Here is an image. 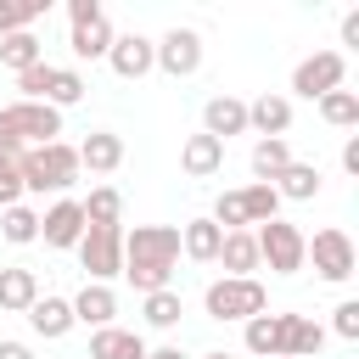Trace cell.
I'll return each instance as SVG.
<instances>
[{"label":"cell","instance_id":"cell-32","mask_svg":"<svg viewBox=\"0 0 359 359\" xmlns=\"http://www.w3.org/2000/svg\"><path fill=\"white\" fill-rule=\"evenodd\" d=\"M79 208H84V224H123V196L112 185H95L90 202H79Z\"/></svg>","mask_w":359,"mask_h":359},{"label":"cell","instance_id":"cell-3","mask_svg":"<svg viewBox=\"0 0 359 359\" xmlns=\"http://www.w3.org/2000/svg\"><path fill=\"white\" fill-rule=\"evenodd\" d=\"M17 168H22V191H67L79 180V151L67 140L28 146V151H17Z\"/></svg>","mask_w":359,"mask_h":359},{"label":"cell","instance_id":"cell-23","mask_svg":"<svg viewBox=\"0 0 359 359\" xmlns=\"http://www.w3.org/2000/svg\"><path fill=\"white\" fill-rule=\"evenodd\" d=\"M90 359H146V342H140V331L107 325V331L90 337Z\"/></svg>","mask_w":359,"mask_h":359},{"label":"cell","instance_id":"cell-11","mask_svg":"<svg viewBox=\"0 0 359 359\" xmlns=\"http://www.w3.org/2000/svg\"><path fill=\"white\" fill-rule=\"evenodd\" d=\"M107 62H112L118 79H146L157 67V39H146V34H112Z\"/></svg>","mask_w":359,"mask_h":359},{"label":"cell","instance_id":"cell-18","mask_svg":"<svg viewBox=\"0 0 359 359\" xmlns=\"http://www.w3.org/2000/svg\"><path fill=\"white\" fill-rule=\"evenodd\" d=\"M28 325H34L45 342H56V337H67V331H73V303H67V297H56V292H39V297H34V309H28Z\"/></svg>","mask_w":359,"mask_h":359},{"label":"cell","instance_id":"cell-37","mask_svg":"<svg viewBox=\"0 0 359 359\" xmlns=\"http://www.w3.org/2000/svg\"><path fill=\"white\" fill-rule=\"evenodd\" d=\"M331 331L342 337V342H359V303L348 297V303H337V314H331Z\"/></svg>","mask_w":359,"mask_h":359},{"label":"cell","instance_id":"cell-6","mask_svg":"<svg viewBox=\"0 0 359 359\" xmlns=\"http://www.w3.org/2000/svg\"><path fill=\"white\" fill-rule=\"evenodd\" d=\"M79 264L95 286L118 280L123 275V224H84L79 236Z\"/></svg>","mask_w":359,"mask_h":359},{"label":"cell","instance_id":"cell-8","mask_svg":"<svg viewBox=\"0 0 359 359\" xmlns=\"http://www.w3.org/2000/svg\"><path fill=\"white\" fill-rule=\"evenodd\" d=\"M303 258H314V275L320 280H331V286H342L353 269H359V252H353V236L348 230H314V241L303 247Z\"/></svg>","mask_w":359,"mask_h":359},{"label":"cell","instance_id":"cell-13","mask_svg":"<svg viewBox=\"0 0 359 359\" xmlns=\"http://www.w3.org/2000/svg\"><path fill=\"white\" fill-rule=\"evenodd\" d=\"M247 129H258V140H286V129H292V101L264 90L258 101H247Z\"/></svg>","mask_w":359,"mask_h":359},{"label":"cell","instance_id":"cell-19","mask_svg":"<svg viewBox=\"0 0 359 359\" xmlns=\"http://www.w3.org/2000/svg\"><path fill=\"white\" fill-rule=\"evenodd\" d=\"M34 297H39V275L22 264H6L0 269V314H28Z\"/></svg>","mask_w":359,"mask_h":359},{"label":"cell","instance_id":"cell-33","mask_svg":"<svg viewBox=\"0 0 359 359\" xmlns=\"http://www.w3.org/2000/svg\"><path fill=\"white\" fill-rule=\"evenodd\" d=\"M73 101H84V73H73V67H50V90H45V107H73Z\"/></svg>","mask_w":359,"mask_h":359},{"label":"cell","instance_id":"cell-39","mask_svg":"<svg viewBox=\"0 0 359 359\" xmlns=\"http://www.w3.org/2000/svg\"><path fill=\"white\" fill-rule=\"evenodd\" d=\"M342 168L359 174V135H348V146H342Z\"/></svg>","mask_w":359,"mask_h":359},{"label":"cell","instance_id":"cell-26","mask_svg":"<svg viewBox=\"0 0 359 359\" xmlns=\"http://www.w3.org/2000/svg\"><path fill=\"white\" fill-rule=\"evenodd\" d=\"M67 45H73V56H79V62H101V56L112 50V22H107V17L79 22V28L67 34Z\"/></svg>","mask_w":359,"mask_h":359},{"label":"cell","instance_id":"cell-38","mask_svg":"<svg viewBox=\"0 0 359 359\" xmlns=\"http://www.w3.org/2000/svg\"><path fill=\"white\" fill-rule=\"evenodd\" d=\"M67 17H73V28H79V22H95V17H107V11H101V0H67Z\"/></svg>","mask_w":359,"mask_h":359},{"label":"cell","instance_id":"cell-7","mask_svg":"<svg viewBox=\"0 0 359 359\" xmlns=\"http://www.w3.org/2000/svg\"><path fill=\"white\" fill-rule=\"evenodd\" d=\"M252 241H258V264H269L275 275H297L309 258H303V247H309V236L297 230V224H286V219H269V224H258L252 230Z\"/></svg>","mask_w":359,"mask_h":359},{"label":"cell","instance_id":"cell-2","mask_svg":"<svg viewBox=\"0 0 359 359\" xmlns=\"http://www.w3.org/2000/svg\"><path fill=\"white\" fill-rule=\"evenodd\" d=\"M62 135V112L45 101H11L0 107V151H28V146H50Z\"/></svg>","mask_w":359,"mask_h":359},{"label":"cell","instance_id":"cell-4","mask_svg":"<svg viewBox=\"0 0 359 359\" xmlns=\"http://www.w3.org/2000/svg\"><path fill=\"white\" fill-rule=\"evenodd\" d=\"M202 309H208V320H252V314H269V292H264V280L258 275H224V280H213L208 292H202Z\"/></svg>","mask_w":359,"mask_h":359},{"label":"cell","instance_id":"cell-10","mask_svg":"<svg viewBox=\"0 0 359 359\" xmlns=\"http://www.w3.org/2000/svg\"><path fill=\"white\" fill-rule=\"evenodd\" d=\"M157 67H163L168 79H191V73L202 67V34H196V28H168V34L157 39Z\"/></svg>","mask_w":359,"mask_h":359},{"label":"cell","instance_id":"cell-16","mask_svg":"<svg viewBox=\"0 0 359 359\" xmlns=\"http://www.w3.org/2000/svg\"><path fill=\"white\" fill-rule=\"evenodd\" d=\"M202 135H213V140L247 135V101H236V95H213V101L202 107Z\"/></svg>","mask_w":359,"mask_h":359},{"label":"cell","instance_id":"cell-29","mask_svg":"<svg viewBox=\"0 0 359 359\" xmlns=\"http://www.w3.org/2000/svg\"><path fill=\"white\" fill-rule=\"evenodd\" d=\"M286 163H292V146H286V140H258V146H252V174H258V185H275Z\"/></svg>","mask_w":359,"mask_h":359},{"label":"cell","instance_id":"cell-25","mask_svg":"<svg viewBox=\"0 0 359 359\" xmlns=\"http://www.w3.org/2000/svg\"><path fill=\"white\" fill-rule=\"evenodd\" d=\"M280 325H286V314H252L247 331H241L247 353H258V359H280Z\"/></svg>","mask_w":359,"mask_h":359},{"label":"cell","instance_id":"cell-41","mask_svg":"<svg viewBox=\"0 0 359 359\" xmlns=\"http://www.w3.org/2000/svg\"><path fill=\"white\" fill-rule=\"evenodd\" d=\"M0 359H34L28 342H0Z\"/></svg>","mask_w":359,"mask_h":359},{"label":"cell","instance_id":"cell-12","mask_svg":"<svg viewBox=\"0 0 359 359\" xmlns=\"http://www.w3.org/2000/svg\"><path fill=\"white\" fill-rule=\"evenodd\" d=\"M79 236H84V208L73 196H62L39 213V241L45 247H79Z\"/></svg>","mask_w":359,"mask_h":359},{"label":"cell","instance_id":"cell-36","mask_svg":"<svg viewBox=\"0 0 359 359\" xmlns=\"http://www.w3.org/2000/svg\"><path fill=\"white\" fill-rule=\"evenodd\" d=\"M17 90H22V101H45V90H50V62H39V67L17 73Z\"/></svg>","mask_w":359,"mask_h":359},{"label":"cell","instance_id":"cell-17","mask_svg":"<svg viewBox=\"0 0 359 359\" xmlns=\"http://www.w3.org/2000/svg\"><path fill=\"white\" fill-rule=\"evenodd\" d=\"M73 151H79V168H90V174H112V168L123 163V140H118L112 129H90Z\"/></svg>","mask_w":359,"mask_h":359},{"label":"cell","instance_id":"cell-31","mask_svg":"<svg viewBox=\"0 0 359 359\" xmlns=\"http://www.w3.org/2000/svg\"><path fill=\"white\" fill-rule=\"evenodd\" d=\"M320 118H325L331 129H359V95H353V90L320 95Z\"/></svg>","mask_w":359,"mask_h":359},{"label":"cell","instance_id":"cell-21","mask_svg":"<svg viewBox=\"0 0 359 359\" xmlns=\"http://www.w3.org/2000/svg\"><path fill=\"white\" fill-rule=\"evenodd\" d=\"M213 264H224V275H236V280L252 275V269H258V241H252V230H224Z\"/></svg>","mask_w":359,"mask_h":359},{"label":"cell","instance_id":"cell-20","mask_svg":"<svg viewBox=\"0 0 359 359\" xmlns=\"http://www.w3.org/2000/svg\"><path fill=\"white\" fill-rule=\"evenodd\" d=\"M180 168H185L191 180H213V174L224 168V140H213V135H191V140L180 146Z\"/></svg>","mask_w":359,"mask_h":359},{"label":"cell","instance_id":"cell-1","mask_svg":"<svg viewBox=\"0 0 359 359\" xmlns=\"http://www.w3.org/2000/svg\"><path fill=\"white\" fill-rule=\"evenodd\" d=\"M174 264H180V230L174 224H135V230H123V280L140 297L163 292L174 280Z\"/></svg>","mask_w":359,"mask_h":359},{"label":"cell","instance_id":"cell-40","mask_svg":"<svg viewBox=\"0 0 359 359\" xmlns=\"http://www.w3.org/2000/svg\"><path fill=\"white\" fill-rule=\"evenodd\" d=\"M342 45H359V11L342 17Z\"/></svg>","mask_w":359,"mask_h":359},{"label":"cell","instance_id":"cell-27","mask_svg":"<svg viewBox=\"0 0 359 359\" xmlns=\"http://www.w3.org/2000/svg\"><path fill=\"white\" fill-rule=\"evenodd\" d=\"M0 62L11 67V73H28V67H39L45 62V45L22 28V34H11V39H0Z\"/></svg>","mask_w":359,"mask_h":359},{"label":"cell","instance_id":"cell-42","mask_svg":"<svg viewBox=\"0 0 359 359\" xmlns=\"http://www.w3.org/2000/svg\"><path fill=\"white\" fill-rule=\"evenodd\" d=\"M146 359H185V348H174V342H163V348H146Z\"/></svg>","mask_w":359,"mask_h":359},{"label":"cell","instance_id":"cell-15","mask_svg":"<svg viewBox=\"0 0 359 359\" xmlns=\"http://www.w3.org/2000/svg\"><path fill=\"white\" fill-rule=\"evenodd\" d=\"M325 348V325L309 320V314H286L280 325V359H320Z\"/></svg>","mask_w":359,"mask_h":359},{"label":"cell","instance_id":"cell-24","mask_svg":"<svg viewBox=\"0 0 359 359\" xmlns=\"http://www.w3.org/2000/svg\"><path fill=\"white\" fill-rule=\"evenodd\" d=\"M275 196H286V202H314V196H320V168L292 157V163L280 168V180H275Z\"/></svg>","mask_w":359,"mask_h":359},{"label":"cell","instance_id":"cell-22","mask_svg":"<svg viewBox=\"0 0 359 359\" xmlns=\"http://www.w3.org/2000/svg\"><path fill=\"white\" fill-rule=\"evenodd\" d=\"M219 241H224V230H219L213 219H191V224H180V252L196 258V264H213V258H219Z\"/></svg>","mask_w":359,"mask_h":359},{"label":"cell","instance_id":"cell-35","mask_svg":"<svg viewBox=\"0 0 359 359\" xmlns=\"http://www.w3.org/2000/svg\"><path fill=\"white\" fill-rule=\"evenodd\" d=\"M22 202V168H17V151H0V208H17Z\"/></svg>","mask_w":359,"mask_h":359},{"label":"cell","instance_id":"cell-9","mask_svg":"<svg viewBox=\"0 0 359 359\" xmlns=\"http://www.w3.org/2000/svg\"><path fill=\"white\" fill-rule=\"evenodd\" d=\"M342 73H348V56H342V50H314V56H303V62L292 67V95L320 101V95L342 90Z\"/></svg>","mask_w":359,"mask_h":359},{"label":"cell","instance_id":"cell-14","mask_svg":"<svg viewBox=\"0 0 359 359\" xmlns=\"http://www.w3.org/2000/svg\"><path fill=\"white\" fill-rule=\"evenodd\" d=\"M67 303H73V325H90V331H107L112 314H118V292L112 286H95V280H84V292L67 297Z\"/></svg>","mask_w":359,"mask_h":359},{"label":"cell","instance_id":"cell-5","mask_svg":"<svg viewBox=\"0 0 359 359\" xmlns=\"http://www.w3.org/2000/svg\"><path fill=\"white\" fill-rule=\"evenodd\" d=\"M269 219H280L275 185H241V191H224V196L213 202V224H219V230H258V224H269Z\"/></svg>","mask_w":359,"mask_h":359},{"label":"cell","instance_id":"cell-30","mask_svg":"<svg viewBox=\"0 0 359 359\" xmlns=\"http://www.w3.org/2000/svg\"><path fill=\"white\" fill-rule=\"evenodd\" d=\"M140 314H146V325H157V331H168V325H180V314H185V303H180V292H174V286H163V292H146V303H140Z\"/></svg>","mask_w":359,"mask_h":359},{"label":"cell","instance_id":"cell-28","mask_svg":"<svg viewBox=\"0 0 359 359\" xmlns=\"http://www.w3.org/2000/svg\"><path fill=\"white\" fill-rule=\"evenodd\" d=\"M0 241H11V247H28V241H39V213L34 208H0Z\"/></svg>","mask_w":359,"mask_h":359},{"label":"cell","instance_id":"cell-43","mask_svg":"<svg viewBox=\"0 0 359 359\" xmlns=\"http://www.w3.org/2000/svg\"><path fill=\"white\" fill-rule=\"evenodd\" d=\"M202 359H230V353H202Z\"/></svg>","mask_w":359,"mask_h":359},{"label":"cell","instance_id":"cell-34","mask_svg":"<svg viewBox=\"0 0 359 359\" xmlns=\"http://www.w3.org/2000/svg\"><path fill=\"white\" fill-rule=\"evenodd\" d=\"M34 17H45V0H0V39L22 34Z\"/></svg>","mask_w":359,"mask_h":359}]
</instances>
